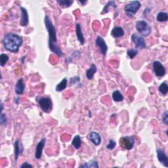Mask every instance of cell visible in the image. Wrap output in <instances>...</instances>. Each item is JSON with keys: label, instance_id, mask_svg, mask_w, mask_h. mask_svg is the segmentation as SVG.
<instances>
[{"label": "cell", "instance_id": "4fadbf2b", "mask_svg": "<svg viewBox=\"0 0 168 168\" xmlns=\"http://www.w3.org/2000/svg\"><path fill=\"white\" fill-rule=\"evenodd\" d=\"M14 147H15V161H16L18 160L19 155L23 152L24 148H23V145H22L21 142L20 141L19 139H17V140L15 141Z\"/></svg>", "mask_w": 168, "mask_h": 168}, {"label": "cell", "instance_id": "d6a6232c", "mask_svg": "<svg viewBox=\"0 0 168 168\" xmlns=\"http://www.w3.org/2000/svg\"><path fill=\"white\" fill-rule=\"evenodd\" d=\"M32 167L33 166L32 165H30L28 163V162H24L23 163V164H22L21 166V167Z\"/></svg>", "mask_w": 168, "mask_h": 168}, {"label": "cell", "instance_id": "603a6c76", "mask_svg": "<svg viewBox=\"0 0 168 168\" xmlns=\"http://www.w3.org/2000/svg\"><path fill=\"white\" fill-rule=\"evenodd\" d=\"M156 20H157L158 22H166L168 20V14L166 12H161L158 13L157 16H156Z\"/></svg>", "mask_w": 168, "mask_h": 168}, {"label": "cell", "instance_id": "8d00e7d4", "mask_svg": "<svg viewBox=\"0 0 168 168\" xmlns=\"http://www.w3.org/2000/svg\"><path fill=\"white\" fill-rule=\"evenodd\" d=\"M4 110V104H3V102H1V112L2 113V111Z\"/></svg>", "mask_w": 168, "mask_h": 168}, {"label": "cell", "instance_id": "7a4b0ae2", "mask_svg": "<svg viewBox=\"0 0 168 168\" xmlns=\"http://www.w3.org/2000/svg\"><path fill=\"white\" fill-rule=\"evenodd\" d=\"M2 41L5 49L16 53L19 52L23 40L21 36L14 33H9L4 36Z\"/></svg>", "mask_w": 168, "mask_h": 168}, {"label": "cell", "instance_id": "1f68e13d", "mask_svg": "<svg viewBox=\"0 0 168 168\" xmlns=\"http://www.w3.org/2000/svg\"><path fill=\"white\" fill-rule=\"evenodd\" d=\"M72 55V56H74V58L78 59V58H79V56H80V53H79V51H76Z\"/></svg>", "mask_w": 168, "mask_h": 168}, {"label": "cell", "instance_id": "5b68a950", "mask_svg": "<svg viewBox=\"0 0 168 168\" xmlns=\"http://www.w3.org/2000/svg\"><path fill=\"white\" fill-rule=\"evenodd\" d=\"M141 6V3L139 1H131L126 4L124 7V11L129 17H133V15L137 12Z\"/></svg>", "mask_w": 168, "mask_h": 168}, {"label": "cell", "instance_id": "9c48e42d", "mask_svg": "<svg viewBox=\"0 0 168 168\" xmlns=\"http://www.w3.org/2000/svg\"><path fill=\"white\" fill-rule=\"evenodd\" d=\"M95 44L99 47L100 53L102 55H106L108 50V46L106 44V41H104V39L101 36H97L95 40Z\"/></svg>", "mask_w": 168, "mask_h": 168}, {"label": "cell", "instance_id": "2e32d148", "mask_svg": "<svg viewBox=\"0 0 168 168\" xmlns=\"http://www.w3.org/2000/svg\"><path fill=\"white\" fill-rule=\"evenodd\" d=\"M76 36L77 39L79 41V42L80 43L81 45H84L85 44V38L83 34V32L81 31V24L79 23L76 24Z\"/></svg>", "mask_w": 168, "mask_h": 168}, {"label": "cell", "instance_id": "836d02e7", "mask_svg": "<svg viewBox=\"0 0 168 168\" xmlns=\"http://www.w3.org/2000/svg\"><path fill=\"white\" fill-rule=\"evenodd\" d=\"M78 3H79V4H81V5H84L85 4H87V1H78Z\"/></svg>", "mask_w": 168, "mask_h": 168}, {"label": "cell", "instance_id": "ffe728a7", "mask_svg": "<svg viewBox=\"0 0 168 168\" xmlns=\"http://www.w3.org/2000/svg\"><path fill=\"white\" fill-rule=\"evenodd\" d=\"M81 139L79 135H76L72 141V145L76 149H80L81 146Z\"/></svg>", "mask_w": 168, "mask_h": 168}, {"label": "cell", "instance_id": "30bf717a", "mask_svg": "<svg viewBox=\"0 0 168 168\" xmlns=\"http://www.w3.org/2000/svg\"><path fill=\"white\" fill-rule=\"evenodd\" d=\"M45 142H46V139L45 138H42L40 141L39 142L38 144L36 145V150H35V158L37 160H39L41 158L43 150L45 147Z\"/></svg>", "mask_w": 168, "mask_h": 168}, {"label": "cell", "instance_id": "cb8c5ba5", "mask_svg": "<svg viewBox=\"0 0 168 168\" xmlns=\"http://www.w3.org/2000/svg\"><path fill=\"white\" fill-rule=\"evenodd\" d=\"M73 1H70V0H57L56 3L61 6V7L66 8L69 7L73 4Z\"/></svg>", "mask_w": 168, "mask_h": 168}, {"label": "cell", "instance_id": "d4e9b609", "mask_svg": "<svg viewBox=\"0 0 168 168\" xmlns=\"http://www.w3.org/2000/svg\"><path fill=\"white\" fill-rule=\"evenodd\" d=\"M116 4L115 1H109L107 3V4L105 5V6L103 9V10H102V13H107L109 12V10H110V7H113V8H116Z\"/></svg>", "mask_w": 168, "mask_h": 168}, {"label": "cell", "instance_id": "52a82bcc", "mask_svg": "<svg viewBox=\"0 0 168 168\" xmlns=\"http://www.w3.org/2000/svg\"><path fill=\"white\" fill-rule=\"evenodd\" d=\"M132 40L135 44L136 49H143L146 48V43L144 39L141 36H139L137 34H133L132 36Z\"/></svg>", "mask_w": 168, "mask_h": 168}, {"label": "cell", "instance_id": "f1b7e54d", "mask_svg": "<svg viewBox=\"0 0 168 168\" xmlns=\"http://www.w3.org/2000/svg\"><path fill=\"white\" fill-rule=\"evenodd\" d=\"M7 118L6 115L4 113L1 114V116H0V124L2 126H6L7 125Z\"/></svg>", "mask_w": 168, "mask_h": 168}, {"label": "cell", "instance_id": "d590c367", "mask_svg": "<svg viewBox=\"0 0 168 168\" xmlns=\"http://www.w3.org/2000/svg\"><path fill=\"white\" fill-rule=\"evenodd\" d=\"M25 57H26V56H23V57H22L21 58V62H22V64H24V59H25Z\"/></svg>", "mask_w": 168, "mask_h": 168}, {"label": "cell", "instance_id": "8fae6325", "mask_svg": "<svg viewBox=\"0 0 168 168\" xmlns=\"http://www.w3.org/2000/svg\"><path fill=\"white\" fill-rule=\"evenodd\" d=\"M21 12V20H20V24L23 27H26L29 22V17H28V13L27 10L23 7H20Z\"/></svg>", "mask_w": 168, "mask_h": 168}, {"label": "cell", "instance_id": "ba28073f", "mask_svg": "<svg viewBox=\"0 0 168 168\" xmlns=\"http://www.w3.org/2000/svg\"><path fill=\"white\" fill-rule=\"evenodd\" d=\"M153 70L158 77H163L166 74V70L164 66L160 61H156L153 62Z\"/></svg>", "mask_w": 168, "mask_h": 168}, {"label": "cell", "instance_id": "8992f818", "mask_svg": "<svg viewBox=\"0 0 168 168\" xmlns=\"http://www.w3.org/2000/svg\"><path fill=\"white\" fill-rule=\"evenodd\" d=\"M119 144L123 149L129 150L132 149L133 147H134L135 139L133 137H124L119 139Z\"/></svg>", "mask_w": 168, "mask_h": 168}, {"label": "cell", "instance_id": "3957f363", "mask_svg": "<svg viewBox=\"0 0 168 168\" xmlns=\"http://www.w3.org/2000/svg\"><path fill=\"white\" fill-rule=\"evenodd\" d=\"M135 26L137 30L138 31L142 37H147L149 36L150 33H151V26L147 23V22L144 21V20L137 22Z\"/></svg>", "mask_w": 168, "mask_h": 168}, {"label": "cell", "instance_id": "484cf974", "mask_svg": "<svg viewBox=\"0 0 168 168\" xmlns=\"http://www.w3.org/2000/svg\"><path fill=\"white\" fill-rule=\"evenodd\" d=\"M159 91L163 95H166L168 92V85L166 82L162 83L159 87Z\"/></svg>", "mask_w": 168, "mask_h": 168}, {"label": "cell", "instance_id": "4316f807", "mask_svg": "<svg viewBox=\"0 0 168 168\" xmlns=\"http://www.w3.org/2000/svg\"><path fill=\"white\" fill-rule=\"evenodd\" d=\"M9 59V56L6 55V54H1V55H0V65H1V66H4L8 62Z\"/></svg>", "mask_w": 168, "mask_h": 168}, {"label": "cell", "instance_id": "ac0fdd59", "mask_svg": "<svg viewBox=\"0 0 168 168\" xmlns=\"http://www.w3.org/2000/svg\"><path fill=\"white\" fill-rule=\"evenodd\" d=\"M97 68L95 64H92L89 69L86 71V77L88 79H92L95 74L97 72Z\"/></svg>", "mask_w": 168, "mask_h": 168}, {"label": "cell", "instance_id": "7402d4cb", "mask_svg": "<svg viewBox=\"0 0 168 168\" xmlns=\"http://www.w3.org/2000/svg\"><path fill=\"white\" fill-rule=\"evenodd\" d=\"M112 99L115 102H121L124 100V96L118 90L114 91L112 93Z\"/></svg>", "mask_w": 168, "mask_h": 168}, {"label": "cell", "instance_id": "f546056e", "mask_svg": "<svg viewBox=\"0 0 168 168\" xmlns=\"http://www.w3.org/2000/svg\"><path fill=\"white\" fill-rule=\"evenodd\" d=\"M116 146V141H114L113 139H110L109 142V144L107 145V149H109L110 150H112L115 149Z\"/></svg>", "mask_w": 168, "mask_h": 168}, {"label": "cell", "instance_id": "e575fe53", "mask_svg": "<svg viewBox=\"0 0 168 168\" xmlns=\"http://www.w3.org/2000/svg\"><path fill=\"white\" fill-rule=\"evenodd\" d=\"M19 101H20V97H16L15 99V102H16V104H19Z\"/></svg>", "mask_w": 168, "mask_h": 168}, {"label": "cell", "instance_id": "277c9868", "mask_svg": "<svg viewBox=\"0 0 168 168\" xmlns=\"http://www.w3.org/2000/svg\"><path fill=\"white\" fill-rule=\"evenodd\" d=\"M41 110L45 113H49L53 109V102L49 97H38L36 99Z\"/></svg>", "mask_w": 168, "mask_h": 168}, {"label": "cell", "instance_id": "9a60e30c", "mask_svg": "<svg viewBox=\"0 0 168 168\" xmlns=\"http://www.w3.org/2000/svg\"><path fill=\"white\" fill-rule=\"evenodd\" d=\"M15 93L18 95H21L24 93V89H25V84L24 81V79L22 78H20L18 81H17L16 84L15 85Z\"/></svg>", "mask_w": 168, "mask_h": 168}, {"label": "cell", "instance_id": "44dd1931", "mask_svg": "<svg viewBox=\"0 0 168 168\" xmlns=\"http://www.w3.org/2000/svg\"><path fill=\"white\" fill-rule=\"evenodd\" d=\"M80 167H93V168H98L99 167V164L98 162L95 160H92L88 162H85L84 164L81 165Z\"/></svg>", "mask_w": 168, "mask_h": 168}, {"label": "cell", "instance_id": "5bb4252c", "mask_svg": "<svg viewBox=\"0 0 168 168\" xmlns=\"http://www.w3.org/2000/svg\"><path fill=\"white\" fill-rule=\"evenodd\" d=\"M88 138H89V141L92 142V143L95 144V146H98L101 143V137L100 135L95 132H91L89 136H88Z\"/></svg>", "mask_w": 168, "mask_h": 168}, {"label": "cell", "instance_id": "e0dca14e", "mask_svg": "<svg viewBox=\"0 0 168 168\" xmlns=\"http://www.w3.org/2000/svg\"><path fill=\"white\" fill-rule=\"evenodd\" d=\"M112 36L114 38H119L124 36L125 32L123 28L120 26H115L112 30Z\"/></svg>", "mask_w": 168, "mask_h": 168}, {"label": "cell", "instance_id": "d6986e66", "mask_svg": "<svg viewBox=\"0 0 168 168\" xmlns=\"http://www.w3.org/2000/svg\"><path fill=\"white\" fill-rule=\"evenodd\" d=\"M68 84V79L64 78L62 79V81L56 86V92H61L66 89Z\"/></svg>", "mask_w": 168, "mask_h": 168}, {"label": "cell", "instance_id": "83f0119b", "mask_svg": "<svg viewBox=\"0 0 168 168\" xmlns=\"http://www.w3.org/2000/svg\"><path fill=\"white\" fill-rule=\"evenodd\" d=\"M127 55L129 59H133L135 57V56L138 54V50L135 49H129L127 50Z\"/></svg>", "mask_w": 168, "mask_h": 168}, {"label": "cell", "instance_id": "4dcf8cb0", "mask_svg": "<svg viewBox=\"0 0 168 168\" xmlns=\"http://www.w3.org/2000/svg\"><path fill=\"white\" fill-rule=\"evenodd\" d=\"M162 122L163 123L166 125L168 124V112L166 110L163 114V116H162Z\"/></svg>", "mask_w": 168, "mask_h": 168}, {"label": "cell", "instance_id": "7c38bea8", "mask_svg": "<svg viewBox=\"0 0 168 168\" xmlns=\"http://www.w3.org/2000/svg\"><path fill=\"white\" fill-rule=\"evenodd\" d=\"M157 152V157L159 162L166 167H168V158L164 150L160 149H158L156 150Z\"/></svg>", "mask_w": 168, "mask_h": 168}, {"label": "cell", "instance_id": "6da1fadb", "mask_svg": "<svg viewBox=\"0 0 168 168\" xmlns=\"http://www.w3.org/2000/svg\"><path fill=\"white\" fill-rule=\"evenodd\" d=\"M45 24L46 29L49 33V47L53 53H55L60 57L64 55V53L60 49L57 45V36H56V31L55 26L51 21L49 16L45 15Z\"/></svg>", "mask_w": 168, "mask_h": 168}]
</instances>
